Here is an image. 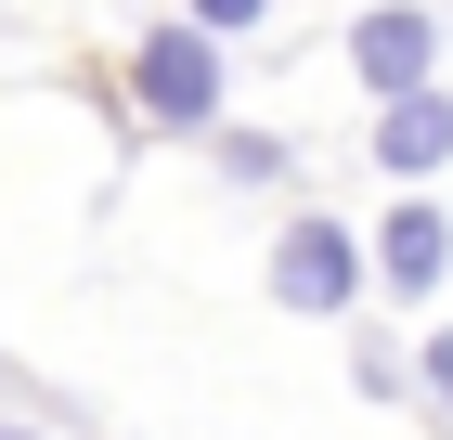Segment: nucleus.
Wrapping results in <instances>:
<instances>
[{
	"label": "nucleus",
	"instance_id": "f257e3e1",
	"mask_svg": "<svg viewBox=\"0 0 453 440\" xmlns=\"http://www.w3.org/2000/svg\"><path fill=\"white\" fill-rule=\"evenodd\" d=\"M130 104H142V130H220V39L195 27V13H169V27H142L130 39Z\"/></svg>",
	"mask_w": 453,
	"mask_h": 440
},
{
	"label": "nucleus",
	"instance_id": "f03ea898",
	"mask_svg": "<svg viewBox=\"0 0 453 440\" xmlns=\"http://www.w3.org/2000/svg\"><path fill=\"white\" fill-rule=\"evenodd\" d=\"M363 272H376V246L349 234V220H324V207H298V220L273 234V298L285 311H349Z\"/></svg>",
	"mask_w": 453,
	"mask_h": 440
},
{
	"label": "nucleus",
	"instance_id": "7ed1b4c3",
	"mask_svg": "<svg viewBox=\"0 0 453 440\" xmlns=\"http://www.w3.org/2000/svg\"><path fill=\"white\" fill-rule=\"evenodd\" d=\"M427 66H441V13H415V0H376V13L349 27V78L376 104H415Z\"/></svg>",
	"mask_w": 453,
	"mask_h": 440
},
{
	"label": "nucleus",
	"instance_id": "20e7f679",
	"mask_svg": "<svg viewBox=\"0 0 453 440\" xmlns=\"http://www.w3.org/2000/svg\"><path fill=\"white\" fill-rule=\"evenodd\" d=\"M441 272H453V220H441L427 195H402V207L376 220V285H388V298H427Z\"/></svg>",
	"mask_w": 453,
	"mask_h": 440
},
{
	"label": "nucleus",
	"instance_id": "39448f33",
	"mask_svg": "<svg viewBox=\"0 0 453 440\" xmlns=\"http://www.w3.org/2000/svg\"><path fill=\"white\" fill-rule=\"evenodd\" d=\"M453 156V91H415V104H376V169L388 181H427Z\"/></svg>",
	"mask_w": 453,
	"mask_h": 440
},
{
	"label": "nucleus",
	"instance_id": "423d86ee",
	"mask_svg": "<svg viewBox=\"0 0 453 440\" xmlns=\"http://www.w3.org/2000/svg\"><path fill=\"white\" fill-rule=\"evenodd\" d=\"M181 13H195V27H208V39H234V27H259L273 0H181Z\"/></svg>",
	"mask_w": 453,
	"mask_h": 440
},
{
	"label": "nucleus",
	"instance_id": "0eeeda50",
	"mask_svg": "<svg viewBox=\"0 0 453 440\" xmlns=\"http://www.w3.org/2000/svg\"><path fill=\"white\" fill-rule=\"evenodd\" d=\"M415 375H427V402L453 414V337H427V350H415Z\"/></svg>",
	"mask_w": 453,
	"mask_h": 440
},
{
	"label": "nucleus",
	"instance_id": "6e6552de",
	"mask_svg": "<svg viewBox=\"0 0 453 440\" xmlns=\"http://www.w3.org/2000/svg\"><path fill=\"white\" fill-rule=\"evenodd\" d=\"M0 440H52V428H27V414H0Z\"/></svg>",
	"mask_w": 453,
	"mask_h": 440
}]
</instances>
